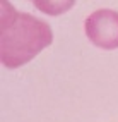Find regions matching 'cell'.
I'll list each match as a JSON object with an SVG mask.
<instances>
[{
    "label": "cell",
    "instance_id": "cell-1",
    "mask_svg": "<svg viewBox=\"0 0 118 122\" xmlns=\"http://www.w3.org/2000/svg\"><path fill=\"white\" fill-rule=\"evenodd\" d=\"M53 31L48 22L31 14L19 12L9 2H2L0 14V57L5 67L17 69L50 46Z\"/></svg>",
    "mask_w": 118,
    "mask_h": 122
},
{
    "label": "cell",
    "instance_id": "cell-2",
    "mask_svg": "<svg viewBox=\"0 0 118 122\" xmlns=\"http://www.w3.org/2000/svg\"><path fill=\"white\" fill-rule=\"evenodd\" d=\"M84 31L89 41L104 50L118 48V12L111 9H99L87 15Z\"/></svg>",
    "mask_w": 118,
    "mask_h": 122
}]
</instances>
